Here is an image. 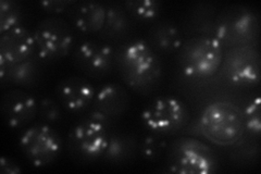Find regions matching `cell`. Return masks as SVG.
I'll return each instance as SVG.
<instances>
[{"label": "cell", "mask_w": 261, "mask_h": 174, "mask_svg": "<svg viewBox=\"0 0 261 174\" xmlns=\"http://www.w3.org/2000/svg\"><path fill=\"white\" fill-rule=\"evenodd\" d=\"M116 67L122 80L134 92L148 95L162 78L159 55L145 39H132L116 52Z\"/></svg>", "instance_id": "1"}, {"label": "cell", "mask_w": 261, "mask_h": 174, "mask_svg": "<svg viewBox=\"0 0 261 174\" xmlns=\"http://www.w3.org/2000/svg\"><path fill=\"white\" fill-rule=\"evenodd\" d=\"M200 34L218 39L223 48L250 46L259 35V19L254 9L245 6L227 7L214 20L200 26Z\"/></svg>", "instance_id": "2"}, {"label": "cell", "mask_w": 261, "mask_h": 174, "mask_svg": "<svg viewBox=\"0 0 261 174\" xmlns=\"http://www.w3.org/2000/svg\"><path fill=\"white\" fill-rule=\"evenodd\" d=\"M224 48L215 37L196 35L183 41L177 52V63L185 77L207 79L222 64Z\"/></svg>", "instance_id": "3"}, {"label": "cell", "mask_w": 261, "mask_h": 174, "mask_svg": "<svg viewBox=\"0 0 261 174\" xmlns=\"http://www.w3.org/2000/svg\"><path fill=\"white\" fill-rule=\"evenodd\" d=\"M201 135L219 146H232L244 134L242 110L228 102H215L202 110L199 117Z\"/></svg>", "instance_id": "4"}, {"label": "cell", "mask_w": 261, "mask_h": 174, "mask_svg": "<svg viewBox=\"0 0 261 174\" xmlns=\"http://www.w3.org/2000/svg\"><path fill=\"white\" fill-rule=\"evenodd\" d=\"M169 172L183 174H210L218 171L219 160L214 149L191 136L178 137L168 144Z\"/></svg>", "instance_id": "5"}, {"label": "cell", "mask_w": 261, "mask_h": 174, "mask_svg": "<svg viewBox=\"0 0 261 174\" xmlns=\"http://www.w3.org/2000/svg\"><path fill=\"white\" fill-rule=\"evenodd\" d=\"M141 120L150 133L167 137L186 130L191 122V112L187 105L177 97L159 96L146 104Z\"/></svg>", "instance_id": "6"}, {"label": "cell", "mask_w": 261, "mask_h": 174, "mask_svg": "<svg viewBox=\"0 0 261 174\" xmlns=\"http://www.w3.org/2000/svg\"><path fill=\"white\" fill-rule=\"evenodd\" d=\"M36 55L43 62H55L68 57L75 47L74 32L69 22L59 16H48L33 30Z\"/></svg>", "instance_id": "7"}, {"label": "cell", "mask_w": 261, "mask_h": 174, "mask_svg": "<svg viewBox=\"0 0 261 174\" xmlns=\"http://www.w3.org/2000/svg\"><path fill=\"white\" fill-rule=\"evenodd\" d=\"M112 131L85 115L71 128L67 138L69 155L79 163L101 159Z\"/></svg>", "instance_id": "8"}, {"label": "cell", "mask_w": 261, "mask_h": 174, "mask_svg": "<svg viewBox=\"0 0 261 174\" xmlns=\"http://www.w3.org/2000/svg\"><path fill=\"white\" fill-rule=\"evenodd\" d=\"M23 156L35 168L53 164L62 152V137L50 124L36 122L24 129L19 139Z\"/></svg>", "instance_id": "9"}, {"label": "cell", "mask_w": 261, "mask_h": 174, "mask_svg": "<svg viewBox=\"0 0 261 174\" xmlns=\"http://www.w3.org/2000/svg\"><path fill=\"white\" fill-rule=\"evenodd\" d=\"M72 53L74 67L88 79L108 77L116 67V51L102 39H85Z\"/></svg>", "instance_id": "10"}, {"label": "cell", "mask_w": 261, "mask_h": 174, "mask_svg": "<svg viewBox=\"0 0 261 174\" xmlns=\"http://www.w3.org/2000/svg\"><path fill=\"white\" fill-rule=\"evenodd\" d=\"M222 62H224L225 77L233 84L248 87L255 86L260 82V55L251 45L230 48Z\"/></svg>", "instance_id": "11"}, {"label": "cell", "mask_w": 261, "mask_h": 174, "mask_svg": "<svg viewBox=\"0 0 261 174\" xmlns=\"http://www.w3.org/2000/svg\"><path fill=\"white\" fill-rule=\"evenodd\" d=\"M0 109L5 123L10 129H27L37 119L38 102L28 90L15 87L4 93Z\"/></svg>", "instance_id": "12"}, {"label": "cell", "mask_w": 261, "mask_h": 174, "mask_svg": "<svg viewBox=\"0 0 261 174\" xmlns=\"http://www.w3.org/2000/svg\"><path fill=\"white\" fill-rule=\"evenodd\" d=\"M55 94L64 110L74 114H84L93 106L96 87L84 76H69L57 83Z\"/></svg>", "instance_id": "13"}, {"label": "cell", "mask_w": 261, "mask_h": 174, "mask_svg": "<svg viewBox=\"0 0 261 174\" xmlns=\"http://www.w3.org/2000/svg\"><path fill=\"white\" fill-rule=\"evenodd\" d=\"M35 55L34 34L25 27H16L0 36V59L7 63H18Z\"/></svg>", "instance_id": "14"}, {"label": "cell", "mask_w": 261, "mask_h": 174, "mask_svg": "<svg viewBox=\"0 0 261 174\" xmlns=\"http://www.w3.org/2000/svg\"><path fill=\"white\" fill-rule=\"evenodd\" d=\"M42 61L37 55L29 59L9 64L0 59V83L5 86L11 84L20 88H32L42 79Z\"/></svg>", "instance_id": "15"}, {"label": "cell", "mask_w": 261, "mask_h": 174, "mask_svg": "<svg viewBox=\"0 0 261 174\" xmlns=\"http://www.w3.org/2000/svg\"><path fill=\"white\" fill-rule=\"evenodd\" d=\"M130 99L126 88L116 82H106L96 88V95L91 108L117 120L129 107Z\"/></svg>", "instance_id": "16"}, {"label": "cell", "mask_w": 261, "mask_h": 174, "mask_svg": "<svg viewBox=\"0 0 261 174\" xmlns=\"http://www.w3.org/2000/svg\"><path fill=\"white\" fill-rule=\"evenodd\" d=\"M71 26L83 34H96L103 28L107 5L99 2H82L68 10Z\"/></svg>", "instance_id": "17"}, {"label": "cell", "mask_w": 261, "mask_h": 174, "mask_svg": "<svg viewBox=\"0 0 261 174\" xmlns=\"http://www.w3.org/2000/svg\"><path fill=\"white\" fill-rule=\"evenodd\" d=\"M138 152L140 142L134 135L126 132L112 131L100 160L111 165H123L133 161Z\"/></svg>", "instance_id": "18"}, {"label": "cell", "mask_w": 261, "mask_h": 174, "mask_svg": "<svg viewBox=\"0 0 261 174\" xmlns=\"http://www.w3.org/2000/svg\"><path fill=\"white\" fill-rule=\"evenodd\" d=\"M145 40L158 55H171L178 52L184 38L181 30L175 23L161 21L154 23L149 29Z\"/></svg>", "instance_id": "19"}, {"label": "cell", "mask_w": 261, "mask_h": 174, "mask_svg": "<svg viewBox=\"0 0 261 174\" xmlns=\"http://www.w3.org/2000/svg\"><path fill=\"white\" fill-rule=\"evenodd\" d=\"M132 28V19L125 11L123 6L109 5L107 6V14L103 28L99 32L102 40H121L126 37Z\"/></svg>", "instance_id": "20"}, {"label": "cell", "mask_w": 261, "mask_h": 174, "mask_svg": "<svg viewBox=\"0 0 261 174\" xmlns=\"http://www.w3.org/2000/svg\"><path fill=\"white\" fill-rule=\"evenodd\" d=\"M123 7L129 18L137 22H154L162 11V4L154 0H128Z\"/></svg>", "instance_id": "21"}, {"label": "cell", "mask_w": 261, "mask_h": 174, "mask_svg": "<svg viewBox=\"0 0 261 174\" xmlns=\"http://www.w3.org/2000/svg\"><path fill=\"white\" fill-rule=\"evenodd\" d=\"M24 18L23 8L14 0L0 2V34L22 26Z\"/></svg>", "instance_id": "22"}, {"label": "cell", "mask_w": 261, "mask_h": 174, "mask_svg": "<svg viewBox=\"0 0 261 174\" xmlns=\"http://www.w3.org/2000/svg\"><path fill=\"white\" fill-rule=\"evenodd\" d=\"M168 143L163 136L149 133L145 135L140 143V154L149 162L159 161L167 153Z\"/></svg>", "instance_id": "23"}, {"label": "cell", "mask_w": 261, "mask_h": 174, "mask_svg": "<svg viewBox=\"0 0 261 174\" xmlns=\"http://www.w3.org/2000/svg\"><path fill=\"white\" fill-rule=\"evenodd\" d=\"M244 127L252 135H260L261 132V101L260 97L256 95L245 105L242 110Z\"/></svg>", "instance_id": "24"}, {"label": "cell", "mask_w": 261, "mask_h": 174, "mask_svg": "<svg viewBox=\"0 0 261 174\" xmlns=\"http://www.w3.org/2000/svg\"><path fill=\"white\" fill-rule=\"evenodd\" d=\"M37 118L40 122L54 126L62 118V106L55 98L44 97L38 102Z\"/></svg>", "instance_id": "25"}, {"label": "cell", "mask_w": 261, "mask_h": 174, "mask_svg": "<svg viewBox=\"0 0 261 174\" xmlns=\"http://www.w3.org/2000/svg\"><path fill=\"white\" fill-rule=\"evenodd\" d=\"M74 4V0H47V2H40L38 5L40 9L46 13L51 16H58V14L68 11Z\"/></svg>", "instance_id": "26"}, {"label": "cell", "mask_w": 261, "mask_h": 174, "mask_svg": "<svg viewBox=\"0 0 261 174\" xmlns=\"http://www.w3.org/2000/svg\"><path fill=\"white\" fill-rule=\"evenodd\" d=\"M22 172L21 165L10 157L3 156L0 159V173L3 174H19Z\"/></svg>", "instance_id": "27"}]
</instances>
